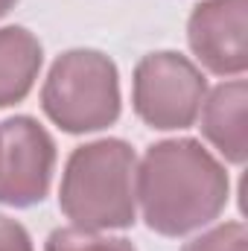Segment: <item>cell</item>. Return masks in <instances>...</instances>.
I'll return each instance as SVG.
<instances>
[{"label": "cell", "instance_id": "cell-1", "mask_svg": "<svg viewBox=\"0 0 248 251\" xmlns=\"http://www.w3.org/2000/svg\"><path fill=\"white\" fill-rule=\"evenodd\" d=\"M143 219L164 237H181L213 222L228 204L225 167L196 140H161L134 170Z\"/></svg>", "mask_w": 248, "mask_h": 251}, {"label": "cell", "instance_id": "cell-2", "mask_svg": "<svg viewBox=\"0 0 248 251\" xmlns=\"http://www.w3.org/2000/svg\"><path fill=\"white\" fill-rule=\"evenodd\" d=\"M134 152L123 140H94L67 158L59 190L62 213L82 231H111L134 222Z\"/></svg>", "mask_w": 248, "mask_h": 251}, {"label": "cell", "instance_id": "cell-3", "mask_svg": "<svg viewBox=\"0 0 248 251\" xmlns=\"http://www.w3.org/2000/svg\"><path fill=\"white\" fill-rule=\"evenodd\" d=\"M41 108L70 131H99L120 117L117 64L99 50H67L59 56L41 88Z\"/></svg>", "mask_w": 248, "mask_h": 251}, {"label": "cell", "instance_id": "cell-4", "mask_svg": "<svg viewBox=\"0 0 248 251\" xmlns=\"http://www.w3.org/2000/svg\"><path fill=\"white\" fill-rule=\"evenodd\" d=\"M207 82L181 53H149L134 67V111L152 128L170 131L196 123Z\"/></svg>", "mask_w": 248, "mask_h": 251}, {"label": "cell", "instance_id": "cell-5", "mask_svg": "<svg viewBox=\"0 0 248 251\" xmlns=\"http://www.w3.org/2000/svg\"><path fill=\"white\" fill-rule=\"evenodd\" d=\"M56 143L32 117L0 123V201L12 207L38 204L53 181Z\"/></svg>", "mask_w": 248, "mask_h": 251}, {"label": "cell", "instance_id": "cell-6", "mask_svg": "<svg viewBox=\"0 0 248 251\" xmlns=\"http://www.w3.org/2000/svg\"><path fill=\"white\" fill-rule=\"evenodd\" d=\"M248 0H201L187 21V41L210 73L240 76L248 67Z\"/></svg>", "mask_w": 248, "mask_h": 251}, {"label": "cell", "instance_id": "cell-7", "mask_svg": "<svg viewBox=\"0 0 248 251\" xmlns=\"http://www.w3.org/2000/svg\"><path fill=\"white\" fill-rule=\"evenodd\" d=\"M246 100L248 85L243 79L213 88L201 102V134L225 155L231 164L246 161Z\"/></svg>", "mask_w": 248, "mask_h": 251}, {"label": "cell", "instance_id": "cell-8", "mask_svg": "<svg viewBox=\"0 0 248 251\" xmlns=\"http://www.w3.org/2000/svg\"><path fill=\"white\" fill-rule=\"evenodd\" d=\"M44 62L38 38L24 26H3L0 29V108L21 102Z\"/></svg>", "mask_w": 248, "mask_h": 251}, {"label": "cell", "instance_id": "cell-9", "mask_svg": "<svg viewBox=\"0 0 248 251\" xmlns=\"http://www.w3.org/2000/svg\"><path fill=\"white\" fill-rule=\"evenodd\" d=\"M44 251H134V246L123 237H97V231L56 228L47 237Z\"/></svg>", "mask_w": 248, "mask_h": 251}, {"label": "cell", "instance_id": "cell-10", "mask_svg": "<svg viewBox=\"0 0 248 251\" xmlns=\"http://www.w3.org/2000/svg\"><path fill=\"white\" fill-rule=\"evenodd\" d=\"M181 251H248V231L243 222H225L190 240Z\"/></svg>", "mask_w": 248, "mask_h": 251}, {"label": "cell", "instance_id": "cell-11", "mask_svg": "<svg viewBox=\"0 0 248 251\" xmlns=\"http://www.w3.org/2000/svg\"><path fill=\"white\" fill-rule=\"evenodd\" d=\"M0 251H32L26 228L9 216H0Z\"/></svg>", "mask_w": 248, "mask_h": 251}, {"label": "cell", "instance_id": "cell-12", "mask_svg": "<svg viewBox=\"0 0 248 251\" xmlns=\"http://www.w3.org/2000/svg\"><path fill=\"white\" fill-rule=\"evenodd\" d=\"M15 3H18V0H0V18H3V15H6V12L15 6Z\"/></svg>", "mask_w": 248, "mask_h": 251}]
</instances>
